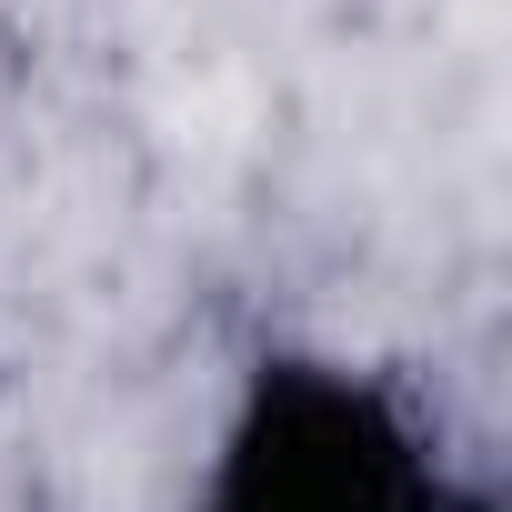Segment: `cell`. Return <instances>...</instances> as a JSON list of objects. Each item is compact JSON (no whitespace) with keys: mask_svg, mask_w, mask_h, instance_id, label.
Here are the masks:
<instances>
[{"mask_svg":"<svg viewBox=\"0 0 512 512\" xmlns=\"http://www.w3.org/2000/svg\"><path fill=\"white\" fill-rule=\"evenodd\" d=\"M422 492H432V452L392 382L352 362L272 352L251 362L231 402L201 512H412Z\"/></svg>","mask_w":512,"mask_h":512,"instance_id":"6da1fadb","label":"cell"},{"mask_svg":"<svg viewBox=\"0 0 512 512\" xmlns=\"http://www.w3.org/2000/svg\"><path fill=\"white\" fill-rule=\"evenodd\" d=\"M412 512H502V502H492V492H472V482H442V472H432V492H422Z\"/></svg>","mask_w":512,"mask_h":512,"instance_id":"7a4b0ae2","label":"cell"}]
</instances>
